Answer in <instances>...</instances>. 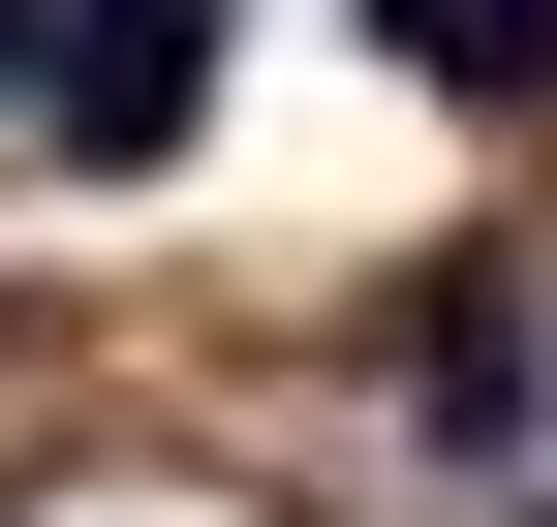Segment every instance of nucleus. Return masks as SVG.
Segmentation results:
<instances>
[{"label": "nucleus", "mask_w": 557, "mask_h": 527, "mask_svg": "<svg viewBox=\"0 0 557 527\" xmlns=\"http://www.w3.org/2000/svg\"><path fill=\"white\" fill-rule=\"evenodd\" d=\"M186 94H218V0H62V32H32V124H62V156H186Z\"/></svg>", "instance_id": "obj_1"}, {"label": "nucleus", "mask_w": 557, "mask_h": 527, "mask_svg": "<svg viewBox=\"0 0 557 527\" xmlns=\"http://www.w3.org/2000/svg\"><path fill=\"white\" fill-rule=\"evenodd\" d=\"M403 62L434 94H557V0H403Z\"/></svg>", "instance_id": "obj_2"}]
</instances>
